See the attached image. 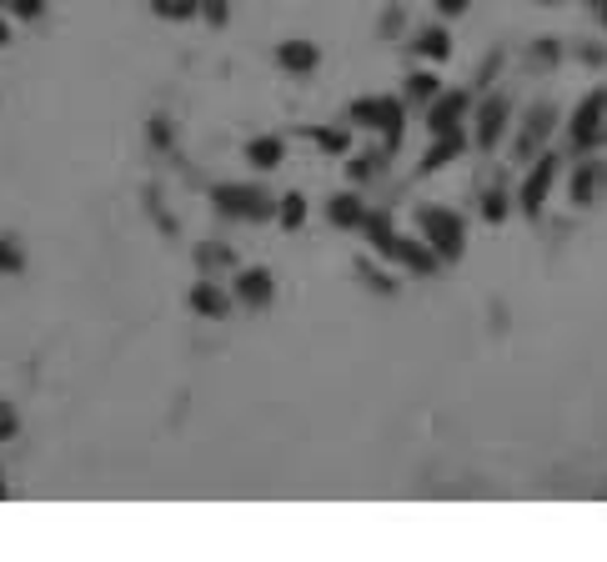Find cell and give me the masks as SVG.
<instances>
[{
  "instance_id": "obj_1",
  "label": "cell",
  "mask_w": 607,
  "mask_h": 562,
  "mask_svg": "<svg viewBox=\"0 0 607 562\" xmlns=\"http://www.w3.org/2000/svg\"><path fill=\"white\" fill-rule=\"evenodd\" d=\"M211 201H216V211L221 216H232V222H272L276 216V197L272 191H261V186H251V182L216 186Z\"/></svg>"
},
{
  "instance_id": "obj_2",
  "label": "cell",
  "mask_w": 607,
  "mask_h": 562,
  "mask_svg": "<svg viewBox=\"0 0 607 562\" xmlns=\"http://www.w3.org/2000/svg\"><path fill=\"white\" fill-rule=\"evenodd\" d=\"M417 232H422V241L437 251L442 262H457V257L467 251V222L457 216V211H447V207L417 211Z\"/></svg>"
},
{
  "instance_id": "obj_3",
  "label": "cell",
  "mask_w": 607,
  "mask_h": 562,
  "mask_svg": "<svg viewBox=\"0 0 607 562\" xmlns=\"http://www.w3.org/2000/svg\"><path fill=\"white\" fill-rule=\"evenodd\" d=\"M351 126H367V132H382L387 136V151L401 141V121H407V105L397 96H362V101H351L347 111Z\"/></svg>"
},
{
  "instance_id": "obj_4",
  "label": "cell",
  "mask_w": 607,
  "mask_h": 562,
  "mask_svg": "<svg viewBox=\"0 0 607 562\" xmlns=\"http://www.w3.org/2000/svg\"><path fill=\"white\" fill-rule=\"evenodd\" d=\"M607 141V91L582 96V105L572 111V146L578 151H593Z\"/></svg>"
},
{
  "instance_id": "obj_5",
  "label": "cell",
  "mask_w": 607,
  "mask_h": 562,
  "mask_svg": "<svg viewBox=\"0 0 607 562\" xmlns=\"http://www.w3.org/2000/svg\"><path fill=\"white\" fill-rule=\"evenodd\" d=\"M467 111H472V96H467V91H442L437 101L426 105V132H432V136H453V132H462Z\"/></svg>"
},
{
  "instance_id": "obj_6",
  "label": "cell",
  "mask_w": 607,
  "mask_h": 562,
  "mask_svg": "<svg viewBox=\"0 0 607 562\" xmlns=\"http://www.w3.org/2000/svg\"><path fill=\"white\" fill-rule=\"evenodd\" d=\"M232 297L241 301V307H257V312H267V307L276 301V276L267 272V266H246V272H236Z\"/></svg>"
},
{
  "instance_id": "obj_7",
  "label": "cell",
  "mask_w": 607,
  "mask_h": 562,
  "mask_svg": "<svg viewBox=\"0 0 607 562\" xmlns=\"http://www.w3.org/2000/svg\"><path fill=\"white\" fill-rule=\"evenodd\" d=\"M553 176H557V157H543V161H537V171H532L528 182H522V197H517V207L528 211V216H537V211L547 207V191H553Z\"/></svg>"
},
{
  "instance_id": "obj_8",
  "label": "cell",
  "mask_w": 607,
  "mask_h": 562,
  "mask_svg": "<svg viewBox=\"0 0 607 562\" xmlns=\"http://www.w3.org/2000/svg\"><path fill=\"white\" fill-rule=\"evenodd\" d=\"M276 66L286 76H311V71L322 66V51H317V40H282L276 46Z\"/></svg>"
},
{
  "instance_id": "obj_9",
  "label": "cell",
  "mask_w": 607,
  "mask_h": 562,
  "mask_svg": "<svg viewBox=\"0 0 607 562\" xmlns=\"http://www.w3.org/2000/svg\"><path fill=\"white\" fill-rule=\"evenodd\" d=\"M392 262H401L407 272H417V276H432L442 266V257L426 241H412V236H401L397 241V251H392Z\"/></svg>"
},
{
  "instance_id": "obj_10",
  "label": "cell",
  "mask_w": 607,
  "mask_h": 562,
  "mask_svg": "<svg viewBox=\"0 0 607 562\" xmlns=\"http://www.w3.org/2000/svg\"><path fill=\"white\" fill-rule=\"evenodd\" d=\"M191 312L207 316V322H221V316L232 312V297H226L216 282H196L191 287Z\"/></svg>"
},
{
  "instance_id": "obj_11",
  "label": "cell",
  "mask_w": 607,
  "mask_h": 562,
  "mask_svg": "<svg viewBox=\"0 0 607 562\" xmlns=\"http://www.w3.org/2000/svg\"><path fill=\"white\" fill-rule=\"evenodd\" d=\"M326 216H332V226H342V232H357V226L367 222V207L357 191H342V197L326 201Z\"/></svg>"
},
{
  "instance_id": "obj_12",
  "label": "cell",
  "mask_w": 607,
  "mask_h": 562,
  "mask_svg": "<svg viewBox=\"0 0 607 562\" xmlns=\"http://www.w3.org/2000/svg\"><path fill=\"white\" fill-rule=\"evenodd\" d=\"M503 126H507V101H487L478 111V151H492L497 136H503Z\"/></svg>"
},
{
  "instance_id": "obj_13",
  "label": "cell",
  "mask_w": 607,
  "mask_h": 562,
  "mask_svg": "<svg viewBox=\"0 0 607 562\" xmlns=\"http://www.w3.org/2000/svg\"><path fill=\"white\" fill-rule=\"evenodd\" d=\"M362 232L372 236V247L382 251V257H392V251H397V226H392V211H367V222H362Z\"/></svg>"
},
{
  "instance_id": "obj_14",
  "label": "cell",
  "mask_w": 607,
  "mask_h": 562,
  "mask_svg": "<svg viewBox=\"0 0 607 562\" xmlns=\"http://www.w3.org/2000/svg\"><path fill=\"white\" fill-rule=\"evenodd\" d=\"M282 157H286V141H282V136H257V141L246 146V161H251L257 171L282 166Z\"/></svg>"
},
{
  "instance_id": "obj_15",
  "label": "cell",
  "mask_w": 607,
  "mask_h": 562,
  "mask_svg": "<svg viewBox=\"0 0 607 562\" xmlns=\"http://www.w3.org/2000/svg\"><path fill=\"white\" fill-rule=\"evenodd\" d=\"M412 51L426 55V61H447V55H453V40H447V30L442 26H426V30H417Z\"/></svg>"
},
{
  "instance_id": "obj_16",
  "label": "cell",
  "mask_w": 607,
  "mask_h": 562,
  "mask_svg": "<svg viewBox=\"0 0 607 562\" xmlns=\"http://www.w3.org/2000/svg\"><path fill=\"white\" fill-rule=\"evenodd\" d=\"M462 146H467V141H462V132L437 136V141H432V151H426V161H422V171H442L453 157H462Z\"/></svg>"
},
{
  "instance_id": "obj_17",
  "label": "cell",
  "mask_w": 607,
  "mask_h": 562,
  "mask_svg": "<svg viewBox=\"0 0 607 562\" xmlns=\"http://www.w3.org/2000/svg\"><path fill=\"white\" fill-rule=\"evenodd\" d=\"M407 101H417V105H432L442 96V86H437V76H432V71H417V76H407Z\"/></svg>"
},
{
  "instance_id": "obj_18",
  "label": "cell",
  "mask_w": 607,
  "mask_h": 562,
  "mask_svg": "<svg viewBox=\"0 0 607 562\" xmlns=\"http://www.w3.org/2000/svg\"><path fill=\"white\" fill-rule=\"evenodd\" d=\"M276 222H282L286 232H297V226L307 222V197H301V191H292V197H276Z\"/></svg>"
},
{
  "instance_id": "obj_19",
  "label": "cell",
  "mask_w": 607,
  "mask_h": 562,
  "mask_svg": "<svg viewBox=\"0 0 607 562\" xmlns=\"http://www.w3.org/2000/svg\"><path fill=\"white\" fill-rule=\"evenodd\" d=\"M151 11L161 21H191V15H201V0H151Z\"/></svg>"
},
{
  "instance_id": "obj_20",
  "label": "cell",
  "mask_w": 607,
  "mask_h": 562,
  "mask_svg": "<svg viewBox=\"0 0 607 562\" xmlns=\"http://www.w3.org/2000/svg\"><path fill=\"white\" fill-rule=\"evenodd\" d=\"M21 266H26V247L15 236H0V276H15Z\"/></svg>"
},
{
  "instance_id": "obj_21",
  "label": "cell",
  "mask_w": 607,
  "mask_h": 562,
  "mask_svg": "<svg viewBox=\"0 0 607 562\" xmlns=\"http://www.w3.org/2000/svg\"><path fill=\"white\" fill-rule=\"evenodd\" d=\"M307 136L322 146V151H332V157L336 151H347V132H342V126H307Z\"/></svg>"
},
{
  "instance_id": "obj_22",
  "label": "cell",
  "mask_w": 607,
  "mask_h": 562,
  "mask_svg": "<svg viewBox=\"0 0 607 562\" xmlns=\"http://www.w3.org/2000/svg\"><path fill=\"white\" fill-rule=\"evenodd\" d=\"M593 186H597V166L587 161V166L572 176V201H578V207H587V201H593Z\"/></svg>"
},
{
  "instance_id": "obj_23",
  "label": "cell",
  "mask_w": 607,
  "mask_h": 562,
  "mask_svg": "<svg viewBox=\"0 0 607 562\" xmlns=\"http://www.w3.org/2000/svg\"><path fill=\"white\" fill-rule=\"evenodd\" d=\"M5 11H11L15 21H36V15L46 11V0H5Z\"/></svg>"
},
{
  "instance_id": "obj_24",
  "label": "cell",
  "mask_w": 607,
  "mask_h": 562,
  "mask_svg": "<svg viewBox=\"0 0 607 562\" xmlns=\"http://www.w3.org/2000/svg\"><path fill=\"white\" fill-rule=\"evenodd\" d=\"M15 432H21V417H15V407L0 397V442H11Z\"/></svg>"
},
{
  "instance_id": "obj_25",
  "label": "cell",
  "mask_w": 607,
  "mask_h": 562,
  "mask_svg": "<svg viewBox=\"0 0 607 562\" xmlns=\"http://www.w3.org/2000/svg\"><path fill=\"white\" fill-rule=\"evenodd\" d=\"M482 216H487V222H503V216H507V197H503V191H487V197H482Z\"/></svg>"
},
{
  "instance_id": "obj_26",
  "label": "cell",
  "mask_w": 607,
  "mask_h": 562,
  "mask_svg": "<svg viewBox=\"0 0 607 562\" xmlns=\"http://www.w3.org/2000/svg\"><path fill=\"white\" fill-rule=\"evenodd\" d=\"M376 171H382V157H357L351 161V176H357V182H367V176H376Z\"/></svg>"
},
{
  "instance_id": "obj_27",
  "label": "cell",
  "mask_w": 607,
  "mask_h": 562,
  "mask_svg": "<svg viewBox=\"0 0 607 562\" xmlns=\"http://www.w3.org/2000/svg\"><path fill=\"white\" fill-rule=\"evenodd\" d=\"M432 5H437L442 21H453V15H467V11H472V0H432Z\"/></svg>"
},
{
  "instance_id": "obj_28",
  "label": "cell",
  "mask_w": 607,
  "mask_h": 562,
  "mask_svg": "<svg viewBox=\"0 0 607 562\" xmlns=\"http://www.w3.org/2000/svg\"><path fill=\"white\" fill-rule=\"evenodd\" d=\"M201 15H207L211 26H226V15L232 11H226V0H201Z\"/></svg>"
},
{
  "instance_id": "obj_29",
  "label": "cell",
  "mask_w": 607,
  "mask_h": 562,
  "mask_svg": "<svg viewBox=\"0 0 607 562\" xmlns=\"http://www.w3.org/2000/svg\"><path fill=\"white\" fill-rule=\"evenodd\" d=\"M557 61V40H543V46H532V66H553Z\"/></svg>"
},
{
  "instance_id": "obj_30",
  "label": "cell",
  "mask_w": 607,
  "mask_h": 562,
  "mask_svg": "<svg viewBox=\"0 0 607 562\" xmlns=\"http://www.w3.org/2000/svg\"><path fill=\"white\" fill-rule=\"evenodd\" d=\"M0 46H11V26L5 21H0Z\"/></svg>"
},
{
  "instance_id": "obj_31",
  "label": "cell",
  "mask_w": 607,
  "mask_h": 562,
  "mask_svg": "<svg viewBox=\"0 0 607 562\" xmlns=\"http://www.w3.org/2000/svg\"><path fill=\"white\" fill-rule=\"evenodd\" d=\"M597 21H603V26H607V0H597Z\"/></svg>"
},
{
  "instance_id": "obj_32",
  "label": "cell",
  "mask_w": 607,
  "mask_h": 562,
  "mask_svg": "<svg viewBox=\"0 0 607 562\" xmlns=\"http://www.w3.org/2000/svg\"><path fill=\"white\" fill-rule=\"evenodd\" d=\"M5 497H11V487H5V472H0V502H5Z\"/></svg>"
},
{
  "instance_id": "obj_33",
  "label": "cell",
  "mask_w": 607,
  "mask_h": 562,
  "mask_svg": "<svg viewBox=\"0 0 607 562\" xmlns=\"http://www.w3.org/2000/svg\"><path fill=\"white\" fill-rule=\"evenodd\" d=\"M543 5H562V0H543Z\"/></svg>"
},
{
  "instance_id": "obj_34",
  "label": "cell",
  "mask_w": 607,
  "mask_h": 562,
  "mask_svg": "<svg viewBox=\"0 0 607 562\" xmlns=\"http://www.w3.org/2000/svg\"><path fill=\"white\" fill-rule=\"evenodd\" d=\"M0 5H5V0H0Z\"/></svg>"
}]
</instances>
